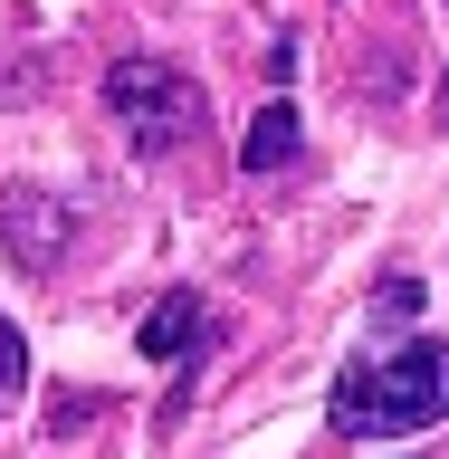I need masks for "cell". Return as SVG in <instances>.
<instances>
[{
    "instance_id": "obj_7",
    "label": "cell",
    "mask_w": 449,
    "mask_h": 459,
    "mask_svg": "<svg viewBox=\"0 0 449 459\" xmlns=\"http://www.w3.org/2000/svg\"><path fill=\"white\" fill-rule=\"evenodd\" d=\"M373 316H383V325H411V316H421V278H383Z\"/></svg>"
},
{
    "instance_id": "obj_3",
    "label": "cell",
    "mask_w": 449,
    "mask_h": 459,
    "mask_svg": "<svg viewBox=\"0 0 449 459\" xmlns=\"http://www.w3.org/2000/svg\"><path fill=\"white\" fill-rule=\"evenodd\" d=\"M67 239H77V211L57 192H39V182H10L0 192V249L20 258L29 278H48L57 258H67Z\"/></svg>"
},
{
    "instance_id": "obj_5",
    "label": "cell",
    "mask_w": 449,
    "mask_h": 459,
    "mask_svg": "<svg viewBox=\"0 0 449 459\" xmlns=\"http://www.w3.org/2000/svg\"><path fill=\"white\" fill-rule=\"evenodd\" d=\"M297 143H307L297 106H287V96H268V106L249 115V134H239V163H249V172H287V163H297Z\"/></svg>"
},
{
    "instance_id": "obj_1",
    "label": "cell",
    "mask_w": 449,
    "mask_h": 459,
    "mask_svg": "<svg viewBox=\"0 0 449 459\" xmlns=\"http://www.w3.org/2000/svg\"><path fill=\"white\" fill-rule=\"evenodd\" d=\"M325 411H335L344 440H402V430L449 421V344L411 335L402 354H383V364H344Z\"/></svg>"
},
{
    "instance_id": "obj_9",
    "label": "cell",
    "mask_w": 449,
    "mask_h": 459,
    "mask_svg": "<svg viewBox=\"0 0 449 459\" xmlns=\"http://www.w3.org/2000/svg\"><path fill=\"white\" fill-rule=\"evenodd\" d=\"M430 125L449 134V67H440V96H430Z\"/></svg>"
},
{
    "instance_id": "obj_4",
    "label": "cell",
    "mask_w": 449,
    "mask_h": 459,
    "mask_svg": "<svg viewBox=\"0 0 449 459\" xmlns=\"http://www.w3.org/2000/svg\"><path fill=\"white\" fill-rule=\"evenodd\" d=\"M201 335H211V307H201V287H163V297L134 316V354H153V364L192 354Z\"/></svg>"
},
{
    "instance_id": "obj_8",
    "label": "cell",
    "mask_w": 449,
    "mask_h": 459,
    "mask_svg": "<svg viewBox=\"0 0 449 459\" xmlns=\"http://www.w3.org/2000/svg\"><path fill=\"white\" fill-rule=\"evenodd\" d=\"M77 421H96V393H57L48 402V430H77Z\"/></svg>"
},
{
    "instance_id": "obj_6",
    "label": "cell",
    "mask_w": 449,
    "mask_h": 459,
    "mask_svg": "<svg viewBox=\"0 0 449 459\" xmlns=\"http://www.w3.org/2000/svg\"><path fill=\"white\" fill-rule=\"evenodd\" d=\"M20 393H29V335L10 325V316H0V411H10Z\"/></svg>"
},
{
    "instance_id": "obj_2",
    "label": "cell",
    "mask_w": 449,
    "mask_h": 459,
    "mask_svg": "<svg viewBox=\"0 0 449 459\" xmlns=\"http://www.w3.org/2000/svg\"><path fill=\"white\" fill-rule=\"evenodd\" d=\"M106 106H115V125H125L134 153H182V143L201 134V86L182 77V67H163V57L106 67Z\"/></svg>"
}]
</instances>
